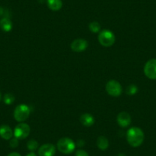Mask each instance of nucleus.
<instances>
[{"label":"nucleus","instance_id":"nucleus-1","mask_svg":"<svg viewBox=\"0 0 156 156\" xmlns=\"http://www.w3.org/2000/svg\"><path fill=\"white\" fill-rule=\"evenodd\" d=\"M126 139L128 143L132 147L140 146L145 139V135L143 131L138 127H132L127 131Z\"/></svg>","mask_w":156,"mask_h":156},{"label":"nucleus","instance_id":"nucleus-2","mask_svg":"<svg viewBox=\"0 0 156 156\" xmlns=\"http://www.w3.org/2000/svg\"><path fill=\"white\" fill-rule=\"evenodd\" d=\"M57 148L63 154H69L74 151L76 145L71 139L64 137L59 139L57 144Z\"/></svg>","mask_w":156,"mask_h":156},{"label":"nucleus","instance_id":"nucleus-3","mask_svg":"<svg viewBox=\"0 0 156 156\" xmlns=\"http://www.w3.org/2000/svg\"><path fill=\"white\" fill-rule=\"evenodd\" d=\"M98 40L99 42L102 46L109 48L113 45L115 41V37L112 31H109V30L105 29L100 31L98 36Z\"/></svg>","mask_w":156,"mask_h":156},{"label":"nucleus","instance_id":"nucleus-4","mask_svg":"<svg viewBox=\"0 0 156 156\" xmlns=\"http://www.w3.org/2000/svg\"><path fill=\"white\" fill-rule=\"evenodd\" d=\"M30 115V109L27 105L20 104L16 106L14 111V118L17 122H23Z\"/></svg>","mask_w":156,"mask_h":156},{"label":"nucleus","instance_id":"nucleus-5","mask_svg":"<svg viewBox=\"0 0 156 156\" xmlns=\"http://www.w3.org/2000/svg\"><path fill=\"white\" fill-rule=\"evenodd\" d=\"M106 90L111 97H118L122 92V88L120 83L115 80H111L106 83Z\"/></svg>","mask_w":156,"mask_h":156},{"label":"nucleus","instance_id":"nucleus-6","mask_svg":"<svg viewBox=\"0 0 156 156\" xmlns=\"http://www.w3.org/2000/svg\"><path fill=\"white\" fill-rule=\"evenodd\" d=\"M30 127L28 124L24 123V122H20L19 125H17L15 128L14 130V136L19 139H25L29 136L30 134Z\"/></svg>","mask_w":156,"mask_h":156},{"label":"nucleus","instance_id":"nucleus-7","mask_svg":"<svg viewBox=\"0 0 156 156\" xmlns=\"http://www.w3.org/2000/svg\"><path fill=\"white\" fill-rule=\"evenodd\" d=\"M144 73L151 80H156V59L147 61L144 67Z\"/></svg>","mask_w":156,"mask_h":156},{"label":"nucleus","instance_id":"nucleus-8","mask_svg":"<svg viewBox=\"0 0 156 156\" xmlns=\"http://www.w3.org/2000/svg\"><path fill=\"white\" fill-rule=\"evenodd\" d=\"M88 47V43L86 40L78 38L74 40L70 44V48L75 52H82L86 50Z\"/></svg>","mask_w":156,"mask_h":156},{"label":"nucleus","instance_id":"nucleus-9","mask_svg":"<svg viewBox=\"0 0 156 156\" xmlns=\"http://www.w3.org/2000/svg\"><path fill=\"white\" fill-rule=\"evenodd\" d=\"M56 151V148L50 143L44 144L38 149L39 156H54Z\"/></svg>","mask_w":156,"mask_h":156},{"label":"nucleus","instance_id":"nucleus-10","mask_svg":"<svg viewBox=\"0 0 156 156\" xmlns=\"http://www.w3.org/2000/svg\"><path fill=\"white\" fill-rule=\"evenodd\" d=\"M117 122L122 128L128 127L131 123V116L126 112H121L117 115Z\"/></svg>","mask_w":156,"mask_h":156},{"label":"nucleus","instance_id":"nucleus-11","mask_svg":"<svg viewBox=\"0 0 156 156\" xmlns=\"http://www.w3.org/2000/svg\"><path fill=\"white\" fill-rule=\"evenodd\" d=\"M14 135L12 130L9 126L2 125L0 126V136L5 140H9Z\"/></svg>","mask_w":156,"mask_h":156},{"label":"nucleus","instance_id":"nucleus-12","mask_svg":"<svg viewBox=\"0 0 156 156\" xmlns=\"http://www.w3.org/2000/svg\"><path fill=\"white\" fill-rule=\"evenodd\" d=\"M80 121L83 126L86 127H90L94 124L95 119L94 116L90 113H83L80 115Z\"/></svg>","mask_w":156,"mask_h":156},{"label":"nucleus","instance_id":"nucleus-13","mask_svg":"<svg viewBox=\"0 0 156 156\" xmlns=\"http://www.w3.org/2000/svg\"><path fill=\"white\" fill-rule=\"evenodd\" d=\"M0 28L3 31L9 32L12 29V22L9 18H2L0 20Z\"/></svg>","mask_w":156,"mask_h":156},{"label":"nucleus","instance_id":"nucleus-14","mask_svg":"<svg viewBox=\"0 0 156 156\" xmlns=\"http://www.w3.org/2000/svg\"><path fill=\"white\" fill-rule=\"evenodd\" d=\"M47 5L52 11H58L62 7L61 0H47Z\"/></svg>","mask_w":156,"mask_h":156},{"label":"nucleus","instance_id":"nucleus-15","mask_svg":"<svg viewBox=\"0 0 156 156\" xmlns=\"http://www.w3.org/2000/svg\"><path fill=\"white\" fill-rule=\"evenodd\" d=\"M97 145L100 150L102 151H105L109 147V141H108L107 138L105 136H100L97 140Z\"/></svg>","mask_w":156,"mask_h":156},{"label":"nucleus","instance_id":"nucleus-16","mask_svg":"<svg viewBox=\"0 0 156 156\" xmlns=\"http://www.w3.org/2000/svg\"><path fill=\"white\" fill-rule=\"evenodd\" d=\"M138 92V87L135 84H130L126 90V94L129 96H133Z\"/></svg>","mask_w":156,"mask_h":156},{"label":"nucleus","instance_id":"nucleus-17","mask_svg":"<svg viewBox=\"0 0 156 156\" xmlns=\"http://www.w3.org/2000/svg\"><path fill=\"white\" fill-rule=\"evenodd\" d=\"M27 148L30 151H34V150H36L38 148V142L36 140H34V139H31L27 143Z\"/></svg>","mask_w":156,"mask_h":156},{"label":"nucleus","instance_id":"nucleus-18","mask_svg":"<svg viewBox=\"0 0 156 156\" xmlns=\"http://www.w3.org/2000/svg\"><path fill=\"white\" fill-rule=\"evenodd\" d=\"M3 101L6 105H11L14 103L15 97L12 94H6L3 97Z\"/></svg>","mask_w":156,"mask_h":156},{"label":"nucleus","instance_id":"nucleus-19","mask_svg":"<svg viewBox=\"0 0 156 156\" xmlns=\"http://www.w3.org/2000/svg\"><path fill=\"white\" fill-rule=\"evenodd\" d=\"M90 31L93 33H97L100 31V25L97 22H93L89 25Z\"/></svg>","mask_w":156,"mask_h":156},{"label":"nucleus","instance_id":"nucleus-20","mask_svg":"<svg viewBox=\"0 0 156 156\" xmlns=\"http://www.w3.org/2000/svg\"><path fill=\"white\" fill-rule=\"evenodd\" d=\"M9 145L11 148H16V147L19 146V139H16V137L13 138V139H11L9 142Z\"/></svg>","mask_w":156,"mask_h":156},{"label":"nucleus","instance_id":"nucleus-21","mask_svg":"<svg viewBox=\"0 0 156 156\" xmlns=\"http://www.w3.org/2000/svg\"><path fill=\"white\" fill-rule=\"evenodd\" d=\"M75 156H89V154H88V153L86 151L80 149L76 151Z\"/></svg>","mask_w":156,"mask_h":156},{"label":"nucleus","instance_id":"nucleus-22","mask_svg":"<svg viewBox=\"0 0 156 156\" xmlns=\"http://www.w3.org/2000/svg\"><path fill=\"white\" fill-rule=\"evenodd\" d=\"M0 16H3V18H6V16H5V11H4V9L0 7Z\"/></svg>","mask_w":156,"mask_h":156},{"label":"nucleus","instance_id":"nucleus-23","mask_svg":"<svg viewBox=\"0 0 156 156\" xmlns=\"http://www.w3.org/2000/svg\"><path fill=\"white\" fill-rule=\"evenodd\" d=\"M7 156H21V154L18 152H12L9 154Z\"/></svg>","mask_w":156,"mask_h":156},{"label":"nucleus","instance_id":"nucleus-24","mask_svg":"<svg viewBox=\"0 0 156 156\" xmlns=\"http://www.w3.org/2000/svg\"><path fill=\"white\" fill-rule=\"evenodd\" d=\"M77 144H78V145H79V146H83V145H84V142H83V140H79L78 141V142H77Z\"/></svg>","mask_w":156,"mask_h":156},{"label":"nucleus","instance_id":"nucleus-25","mask_svg":"<svg viewBox=\"0 0 156 156\" xmlns=\"http://www.w3.org/2000/svg\"><path fill=\"white\" fill-rule=\"evenodd\" d=\"M26 156H37V155H36V154H35V153L33 152V151H31V152L28 153V154H27Z\"/></svg>","mask_w":156,"mask_h":156},{"label":"nucleus","instance_id":"nucleus-26","mask_svg":"<svg viewBox=\"0 0 156 156\" xmlns=\"http://www.w3.org/2000/svg\"><path fill=\"white\" fill-rule=\"evenodd\" d=\"M1 97H2V95H1V93H0V100H1Z\"/></svg>","mask_w":156,"mask_h":156}]
</instances>
